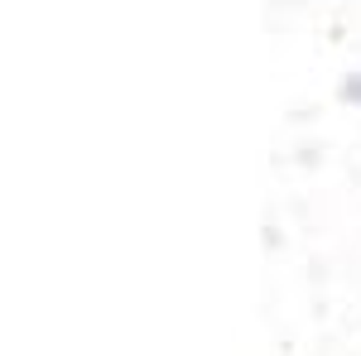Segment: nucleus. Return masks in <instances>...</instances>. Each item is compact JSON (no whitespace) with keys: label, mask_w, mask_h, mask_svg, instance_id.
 <instances>
[{"label":"nucleus","mask_w":361,"mask_h":356,"mask_svg":"<svg viewBox=\"0 0 361 356\" xmlns=\"http://www.w3.org/2000/svg\"><path fill=\"white\" fill-rule=\"evenodd\" d=\"M337 102H342V106H361V73H347V78L337 82Z\"/></svg>","instance_id":"1"}]
</instances>
